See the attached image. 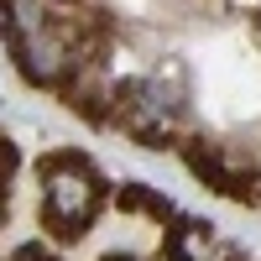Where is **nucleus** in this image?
Instances as JSON below:
<instances>
[{"label":"nucleus","mask_w":261,"mask_h":261,"mask_svg":"<svg viewBox=\"0 0 261 261\" xmlns=\"http://www.w3.org/2000/svg\"><path fill=\"white\" fill-rule=\"evenodd\" d=\"M37 178H42V220H47V230L58 241H73V235H84L94 225V214L105 204V183L84 157L58 151V157L42 162Z\"/></svg>","instance_id":"f257e3e1"},{"label":"nucleus","mask_w":261,"mask_h":261,"mask_svg":"<svg viewBox=\"0 0 261 261\" xmlns=\"http://www.w3.org/2000/svg\"><path fill=\"white\" fill-rule=\"evenodd\" d=\"M183 167L193 172L199 183H209L214 193H230V199H256L261 188L256 183V151H241V146H209V141H183L178 146Z\"/></svg>","instance_id":"f03ea898"},{"label":"nucleus","mask_w":261,"mask_h":261,"mask_svg":"<svg viewBox=\"0 0 261 261\" xmlns=\"http://www.w3.org/2000/svg\"><path fill=\"white\" fill-rule=\"evenodd\" d=\"M120 209H141V214H157V220H172V204L157 199L146 183H125L120 188Z\"/></svg>","instance_id":"7ed1b4c3"},{"label":"nucleus","mask_w":261,"mask_h":261,"mask_svg":"<svg viewBox=\"0 0 261 261\" xmlns=\"http://www.w3.org/2000/svg\"><path fill=\"white\" fill-rule=\"evenodd\" d=\"M16 167H21L16 141H11V136H0V199H6V188H11V178H16Z\"/></svg>","instance_id":"20e7f679"},{"label":"nucleus","mask_w":261,"mask_h":261,"mask_svg":"<svg viewBox=\"0 0 261 261\" xmlns=\"http://www.w3.org/2000/svg\"><path fill=\"white\" fill-rule=\"evenodd\" d=\"M6 261H58V256H53L47 246H42V241H27V246H16Z\"/></svg>","instance_id":"39448f33"},{"label":"nucleus","mask_w":261,"mask_h":261,"mask_svg":"<svg viewBox=\"0 0 261 261\" xmlns=\"http://www.w3.org/2000/svg\"><path fill=\"white\" fill-rule=\"evenodd\" d=\"M105 261H136V256H105Z\"/></svg>","instance_id":"423d86ee"},{"label":"nucleus","mask_w":261,"mask_h":261,"mask_svg":"<svg viewBox=\"0 0 261 261\" xmlns=\"http://www.w3.org/2000/svg\"><path fill=\"white\" fill-rule=\"evenodd\" d=\"M256 204H261V193H256Z\"/></svg>","instance_id":"0eeeda50"}]
</instances>
